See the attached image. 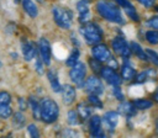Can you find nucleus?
<instances>
[{
  "label": "nucleus",
  "instance_id": "obj_1",
  "mask_svg": "<svg viewBox=\"0 0 158 138\" xmlns=\"http://www.w3.org/2000/svg\"><path fill=\"white\" fill-rule=\"evenodd\" d=\"M96 12L105 18L109 22H114V23H118V25H123L125 20L123 16L118 9L117 5H115L111 1H106V0H99L96 2Z\"/></svg>",
  "mask_w": 158,
  "mask_h": 138
},
{
  "label": "nucleus",
  "instance_id": "obj_2",
  "mask_svg": "<svg viewBox=\"0 0 158 138\" xmlns=\"http://www.w3.org/2000/svg\"><path fill=\"white\" fill-rule=\"evenodd\" d=\"M79 32L84 37L85 42L88 44H91V46H94L96 43H100L102 41V37H104L101 27L95 22H89L88 21L85 23H81V26L79 27Z\"/></svg>",
  "mask_w": 158,
  "mask_h": 138
},
{
  "label": "nucleus",
  "instance_id": "obj_3",
  "mask_svg": "<svg viewBox=\"0 0 158 138\" xmlns=\"http://www.w3.org/2000/svg\"><path fill=\"white\" fill-rule=\"evenodd\" d=\"M59 116V106L53 99L44 97L41 100V120L44 123H53Z\"/></svg>",
  "mask_w": 158,
  "mask_h": 138
},
{
  "label": "nucleus",
  "instance_id": "obj_4",
  "mask_svg": "<svg viewBox=\"0 0 158 138\" xmlns=\"http://www.w3.org/2000/svg\"><path fill=\"white\" fill-rule=\"evenodd\" d=\"M52 12H53V18L57 26H59L63 30H69L72 27L73 12L69 9L64 6H54Z\"/></svg>",
  "mask_w": 158,
  "mask_h": 138
},
{
  "label": "nucleus",
  "instance_id": "obj_5",
  "mask_svg": "<svg viewBox=\"0 0 158 138\" xmlns=\"http://www.w3.org/2000/svg\"><path fill=\"white\" fill-rule=\"evenodd\" d=\"M69 76L72 79V81L77 85V86H84V81H85V76H86V67L83 62H77L70 71H69Z\"/></svg>",
  "mask_w": 158,
  "mask_h": 138
},
{
  "label": "nucleus",
  "instance_id": "obj_6",
  "mask_svg": "<svg viewBox=\"0 0 158 138\" xmlns=\"http://www.w3.org/2000/svg\"><path fill=\"white\" fill-rule=\"evenodd\" d=\"M111 47H112V51L117 55L122 57L123 59L125 58H130V55L132 54L131 47H130V44L127 43V41L123 37H115L111 41Z\"/></svg>",
  "mask_w": 158,
  "mask_h": 138
},
{
  "label": "nucleus",
  "instance_id": "obj_7",
  "mask_svg": "<svg viewBox=\"0 0 158 138\" xmlns=\"http://www.w3.org/2000/svg\"><path fill=\"white\" fill-rule=\"evenodd\" d=\"M91 55L95 59L100 60L101 63H107L110 60V58L112 57L111 55V51L109 49V47L106 44L101 43V42L93 46V48H91Z\"/></svg>",
  "mask_w": 158,
  "mask_h": 138
},
{
  "label": "nucleus",
  "instance_id": "obj_8",
  "mask_svg": "<svg viewBox=\"0 0 158 138\" xmlns=\"http://www.w3.org/2000/svg\"><path fill=\"white\" fill-rule=\"evenodd\" d=\"M100 75L104 80H106L107 84H110L111 86H120L122 83V78L121 75H118L114 68L111 67H102L100 70Z\"/></svg>",
  "mask_w": 158,
  "mask_h": 138
},
{
  "label": "nucleus",
  "instance_id": "obj_9",
  "mask_svg": "<svg viewBox=\"0 0 158 138\" xmlns=\"http://www.w3.org/2000/svg\"><path fill=\"white\" fill-rule=\"evenodd\" d=\"M84 87L89 94H95V95H101L104 92V86L101 80L96 75H90L85 81H84Z\"/></svg>",
  "mask_w": 158,
  "mask_h": 138
},
{
  "label": "nucleus",
  "instance_id": "obj_10",
  "mask_svg": "<svg viewBox=\"0 0 158 138\" xmlns=\"http://www.w3.org/2000/svg\"><path fill=\"white\" fill-rule=\"evenodd\" d=\"M38 51H40V55H41V59L43 60L44 65H49L51 64V44L47 38H44V37L40 38Z\"/></svg>",
  "mask_w": 158,
  "mask_h": 138
},
{
  "label": "nucleus",
  "instance_id": "obj_11",
  "mask_svg": "<svg viewBox=\"0 0 158 138\" xmlns=\"http://www.w3.org/2000/svg\"><path fill=\"white\" fill-rule=\"evenodd\" d=\"M77 10L79 14V22L80 23H85L89 21L90 18V7H89V2L86 0H79L77 2Z\"/></svg>",
  "mask_w": 158,
  "mask_h": 138
},
{
  "label": "nucleus",
  "instance_id": "obj_12",
  "mask_svg": "<svg viewBox=\"0 0 158 138\" xmlns=\"http://www.w3.org/2000/svg\"><path fill=\"white\" fill-rule=\"evenodd\" d=\"M118 118H120V115L117 111H107L102 116V122L112 132V131H115V128L118 123Z\"/></svg>",
  "mask_w": 158,
  "mask_h": 138
},
{
  "label": "nucleus",
  "instance_id": "obj_13",
  "mask_svg": "<svg viewBox=\"0 0 158 138\" xmlns=\"http://www.w3.org/2000/svg\"><path fill=\"white\" fill-rule=\"evenodd\" d=\"M21 49H22V55H23L25 60H27V62L32 60L37 54V48L32 41H23Z\"/></svg>",
  "mask_w": 158,
  "mask_h": 138
},
{
  "label": "nucleus",
  "instance_id": "obj_14",
  "mask_svg": "<svg viewBox=\"0 0 158 138\" xmlns=\"http://www.w3.org/2000/svg\"><path fill=\"white\" fill-rule=\"evenodd\" d=\"M60 92H62V100L65 105H72L74 102L77 92H75V87L73 85H69V84L63 85Z\"/></svg>",
  "mask_w": 158,
  "mask_h": 138
},
{
  "label": "nucleus",
  "instance_id": "obj_15",
  "mask_svg": "<svg viewBox=\"0 0 158 138\" xmlns=\"http://www.w3.org/2000/svg\"><path fill=\"white\" fill-rule=\"evenodd\" d=\"M136 69L130 64L128 62V58H125L123 60V64L121 67V78L123 81H131L135 79L136 76Z\"/></svg>",
  "mask_w": 158,
  "mask_h": 138
},
{
  "label": "nucleus",
  "instance_id": "obj_16",
  "mask_svg": "<svg viewBox=\"0 0 158 138\" xmlns=\"http://www.w3.org/2000/svg\"><path fill=\"white\" fill-rule=\"evenodd\" d=\"M117 110H118V113H121V115H123V116H126L128 118L135 116L136 112H137V110H136V107H135L132 101H123V100L118 105Z\"/></svg>",
  "mask_w": 158,
  "mask_h": 138
},
{
  "label": "nucleus",
  "instance_id": "obj_17",
  "mask_svg": "<svg viewBox=\"0 0 158 138\" xmlns=\"http://www.w3.org/2000/svg\"><path fill=\"white\" fill-rule=\"evenodd\" d=\"M47 78H48V81H49V85H51L52 90H53L54 92H60L62 86H60V84H59V78H58L56 70L49 69V70L47 71Z\"/></svg>",
  "mask_w": 158,
  "mask_h": 138
},
{
  "label": "nucleus",
  "instance_id": "obj_18",
  "mask_svg": "<svg viewBox=\"0 0 158 138\" xmlns=\"http://www.w3.org/2000/svg\"><path fill=\"white\" fill-rule=\"evenodd\" d=\"M27 104L30 106V110L32 112V116L36 120H41V101H38L35 96H31L28 99Z\"/></svg>",
  "mask_w": 158,
  "mask_h": 138
},
{
  "label": "nucleus",
  "instance_id": "obj_19",
  "mask_svg": "<svg viewBox=\"0 0 158 138\" xmlns=\"http://www.w3.org/2000/svg\"><path fill=\"white\" fill-rule=\"evenodd\" d=\"M130 47H131L132 53L136 54L141 60H143V62H149V58H148L146 51H143V48H142V46H141L139 43H137V42H131V43H130Z\"/></svg>",
  "mask_w": 158,
  "mask_h": 138
},
{
  "label": "nucleus",
  "instance_id": "obj_20",
  "mask_svg": "<svg viewBox=\"0 0 158 138\" xmlns=\"http://www.w3.org/2000/svg\"><path fill=\"white\" fill-rule=\"evenodd\" d=\"M22 7L30 17H37L38 9H37L36 4L33 2V0H22Z\"/></svg>",
  "mask_w": 158,
  "mask_h": 138
},
{
  "label": "nucleus",
  "instance_id": "obj_21",
  "mask_svg": "<svg viewBox=\"0 0 158 138\" xmlns=\"http://www.w3.org/2000/svg\"><path fill=\"white\" fill-rule=\"evenodd\" d=\"M77 112L80 117V120H88L91 116V106L85 102H80L77 106Z\"/></svg>",
  "mask_w": 158,
  "mask_h": 138
},
{
  "label": "nucleus",
  "instance_id": "obj_22",
  "mask_svg": "<svg viewBox=\"0 0 158 138\" xmlns=\"http://www.w3.org/2000/svg\"><path fill=\"white\" fill-rule=\"evenodd\" d=\"M101 123H102V118L100 116L94 115V116L90 117V120H89V131H90L91 136L101 129Z\"/></svg>",
  "mask_w": 158,
  "mask_h": 138
},
{
  "label": "nucleus",
  "instance_id": "obj_23",
  "mask_svg": "<svg viewBox=\"0 0 158 138\" xmlns=\"http://www.w3.org/2000/svg\"><path fill=\"white\" fill-rule=\"evenodd\" d=\"M137 111H144L153 107V101L149 99H136L132 101Z\"/></svg>",
  "mask_w": 158,
  "mask_h": 138
},
{
  "label": "nucleus",
  "instance_id": "obj_24",
  "mask_svg": "<svg viewBox=\"0 0 158 138\" xmlns=\"http://www.w3.org/2000/svg\"><path fill=\"white\" fill-rule=\"evenodd\" d=\"M144 39L149 43V44H153V46H157L158 44V30H149V31H146L144 33Z\"/></svg>",
  "mask_w": 158,
  "mask_h": 138
},
{
  "label": "nucleus",
  "instance_id": "obj_25",
  "mask_svg": "<svg viewBox=\"0 0 158 138\" xmlns=\"http://www.w3.org/2000/svg\"><path fill=\"white\" fill-rule=\"evenodd\" d=\"M123 11L126 12V15H127L132 21L139 22V16H138V14H137V11H136V7L133 6L132 2H131L130 5H127L126 7H123Z\"/></svg>",
  "mask_w": 158,
  "mask_h": 138
},
{
  "label": "nucleus",
  "instance_id": "obj_26",
  "mask_svg": "<svg viewBox=\"0 0 158 138\" xmlns=\"http://www.w3.org/2000/svg\"><path fill=\"white\" fill-rule=\"evenodd\" d=\"M12 123H14V126L16 127V128H22L23 126H25V123H26V117H25V115L22 113V112H16L14 116H12Z\"/></svg>",
  "mask_w": 158,
  "mask_h": 138
},
{
  "label": "nucleus",
  "instance_id": "obj_27",
  "mask_svg": "<svg viewBox=\"0 0 158 138\" xmlns=\"http://www.w3.org/2000/svg\"><path fill=\"white\" fill-rule=\"evenodd\" d=\"M79 57H80V52H79V49H78V48H74V49L70 52L69 57L67 58L65 64H67L68 67H73V65L79 60Z\"/></svg>",
  "mask_w": 158,
  "mask_h": 138
},
{
  "label": "nucleus",
  "instance_id": "obj_28",
  "mask_svg": "<svg viewBox=\"0 0 158 138\" xmlns=\"http://www.w3.org/2000/svg\"><path fill=\"white\" fill-rule=\"evenodd\" d=\"M88 104H89L91 107L102 108V102H101V100L99 99V95L89 94V96H88Z\"/></svg>",
  "mask_w": 158,
  "mask_h": 138
},
{
  "label": "nucleus",
  "instance_id": "obj_29",
  "mask_svg": "<svg viewBox=\"0 0 158 138\" xmlns=\"http://www.w3.org/2000/svg\"><path fill=\"white\" fill-rule=\"evenodd\" d=\"M79 120H80V117H79L77 111H74V110L68 111V113H67V122L70 126H77L79 123Z\"/></svg>",
  "mask_w": 158,
  "mask_h": 138
},
{
  "label": "nucleus",
  "instance_id": "obj_30",
  "mask_svg": "<svg viewBox=\"0 0 158 138\" xmlns=\"http://www.w3.org/2000/svg\"><path fill=\"white\" fill-rule=\"evenodd\" d=\"M12 116V108L10 105H0V118L7 120Z\"/></svg>",
  "mask_w": 158,
  "mask_h": 138
},
{
  "label": "nucleus",
  "instance_id": "obj_31",
  "mask_svg": "<svg viewBox=\"0 0 158 138\" xmlns=\"http://www.w3.org/2000/svg\"><path fill=\"white\" fill-rule=\"evenodd\" d=\"M144 51H146V53H147V55H148V58H149V62H151L153 65H156V67L158 68V53H157L156 51L151 49V48H147V49H144Z\"/></svg>",
  "mask_w": 158,
  "mask_h": 138
},
{
  "label": "nucleus",
  "instance_id": "obj_32",
  "mask_svg": "<svg viewBox=\"0 0 158 138\" xmlns=\"http://www.w3.org/2000/svg\"><path fill=\"white\" fill-rule=\"evenodd\" d=\"M89 65H90L91 70L95 71V73H100V70H101V68H102V67H101V62L98 60V59H95L94 57L89 59Z\"/></svg>",
  "mask_w": 158,
  "mask_h": 138
},
{
  "label": "nucleus",
  "instance_id": "obj_33",
  "mask_svg": "<svg viewBox=\"0 0 158 138\" xmlns=\"http://www.w3.org/2000/svg\"><path fill=\"white\" fill-rule=\"evenodd\" d=\"M133 80H135V84H143V83H146V81L149 80V79H148V75H147L146 70H143V71L136 74V76H135Z\"/></svg>",
  "mask_w": 158,
  "mask_h": 138
},
{
  "label": "nucleus",
  "instance_id": "obj_34",
  "mask_svg": "<svg viewBox=\"0 0 158 138\" xmlns=\"http://www.w3.org/2000/svg\"><path fill=\"white\" fill-rule=\"evenodd\" d=\"M11 95L7 91H0V105H10Z\"/></svg>",
  "mask_w": 158,
  "mask_h": 138
},
{
  "label": "nucleus",
  "instance_id": "obj_35",
  "mask_svg": "<svg viewBox=\"0 0 158 138\" xmlns=\"http://www.w3.org/2000/svg\"><path fill=\"white\" fill-rule=\"evenodd\" d=\"M27 133L30 137H33V138H38L40 137V132L37 129V126L36 124H28L27 126Z\"/></svg>",
  "mask_w": 158,
  "mask_h": 138
},
{
  "label": "nucleus",
  "instance_id": "obj_36",
  "mask_svg": "<svg viewBox=\"0 0 158 138\" xmlns=\"http://www.w3.org/2000/svg\"><path fill=\"white\" fill-rule=\"evenodd\" d=\"M146 25L153 30H158V15H154L152 17H149L147 21H146Z\"/></svg>",
  "mask_w": 158,
  "mask_h": 138
},
{
  "label": "nucleus",
  "instance_id": "obj_37",
  "mask_svg": "<svg viewBox=\"0 0 158 138\" xmlns=\"http://www.w3.org/2000/svg\"><path fill=\"white\" fill-rule=\"evenodd\" d=\"M112 94H114V96H115L117 100H120V101L125 100V95H123V92L121 91L120 86H112Z\"/></svg>",
  "mask_w": 158,
  "mask_h": 138
},
{
  "label": "nucleus",
  "instance_id": "obj_38",
  "mask_svg": "<svg viewBox=\"0 0 158 138\" xmlns=\"http://www.w3.org/2000/svg\"><path fill=\"white\" fill-rule=\"evenodd\" d=\"M43 60L38 57L37 58V60H36V70H37V73H40V74H42L43 73Z\"/></svg>",
  "mask_w": 158,
  "mask_h": 138
},
{
  "label": "nucleus",
  "instance_id": "obj_39",
  "mask_svg": "<svg viewBox=\"0 0 158 138\" xmlns=\"http://www.w3.org/2000/svg\"><path fill=\"white\" fill-rule=\"evenodd\" d=\"M147 75H148V79H156L157 78V70H154L153 68H148V69H144Z\"/></svg>",
  "mask_w": 158,
  "mask_h": 138
},
{
  "label": "nucleus",
  "instance_id": "obj_40",
  "mask_svg": "<svg viewBox=\"0 0 158 138\" xmlns=\"http://www.w3.org/2000/svg\"><path fill=\"white\" fill-rule=\"evenodd\" d=\"M141 5H143L144 7H153L154 6V0H137Z\"/></svg>",
  "mask_w": 158,
  "mask_h": 138
},
{
  "label": "nucleus",
  "instance_id": "obj_41",
  "mask_svg": "<svg viewBox=\"0 0 158 138\" xmlns=\"http://www.w3.org/2000/svg\"><path fill=\"white\" fill-rule=\"evenodd\" d=\"M114 1H115V2H116L118 6H121L122 9H123V7H126L127 5H130V4H131V1H128V0H114Z\"/></svg>",
  "mask_w": 158,
  "mask_h": 138
},
{
  "label": "nucleus",
  "instance_id": "obj_42",
  "mask_svg": "<svg viewBox=\"0 0 158 138\" xmlns=\"http://www.w3.org/2000/svg\"><path fill=\"white\" fill-rule=\"evenodd\" d=\"M63 136H67V137H77V136H79V134H78V133H74L73 129H65V133H64Z\"/></svg>",
  "mask_w": 158,
  "mask_h": 138
},
{
  "label": "nucleus",
  "instance_id": "obj_43",
  "mask_svg": "<svg viewBox=\"0 0 158 138\" xmlns=\"http://www.w3.org/2000/svg\"><path fill=\"white\" fill-rule=\"evenodd\" d=\"M19 106H20V110L21 111H23L25 108H26V105H25V99H19Z\"/></svg>",
  "mask_w": 158,
  "mask_h": 138
},
{
  "label": "nucleus",
  "instance_id": "obj_44",
  "mask_svg": "<svg viewBox=\"0 0 158 138\" xmlns=\"http://www.w3.org/2000/svg\"><path fill=\"white\" fill-rule=\"evenodd\" d=\"M152 97H153V101L158 104V89H157V90H156V91L153 92V95H152Z\"/></svg>",
  "mask_w": 158,
  "mask_h": 138
},
{
  "label": "nucleus",
  "instance_id": "obj_45",
  "mask_svg": "<svg viewBox=\"0 0 158 138\" xmlns=\"http://www.w3.org/2000/svg\"><path fill=\"white\" fill-rule=\"evenodd\" d=\"M154 126H156V132H157V134H158V116H157V118H156V122H154Z\"/></svg>",
  "mask_w": 158,
  "mask_h": 138
},
{
  "label": "nucleus",
  "instance_id": "obj_46",
  "mask_svg": "<svg viewBox=\"0 0 158 138\" xmlns=\"http://www.w3.org/2000/svg\"><path fill=\"white\" fill-rule=\"evenodd\" d=\"M36 1H38V2H41V4H42V2H44V0H36Z\"/></svg>",
  "mask_w": 158,
  "mask_h": 138
},
{
  "label": "nucleus",
  "instance_id": "obj_47",
  "mask_svg": "<svg viewBox=\"0 0 158 138\" xmlns=\"http://www.w3.org/2000/svg\"><path fill=\"white\" fill-rule=\"evenodd\" d=\"M156 10H157V11H158V6H157V7H156Z\"/></svg>",
  "mask_w": 158,
  "mask_h": 138
},
{
  "label": "nucleus",
  "instance_id": "obj_48",
  "mask_svg": "<svg viewBox=\"0 0 158 138\" xmlns=\"http://www.w3.org/2000/svg\"><path fill=\"white\" fill-rule=\"evenodd\" d=\"M15 1H16V2H19V1H20V0H15Z\"/></svg>",
  "mask_w": 158,
  "mask_h": 138
}]
</instances>
